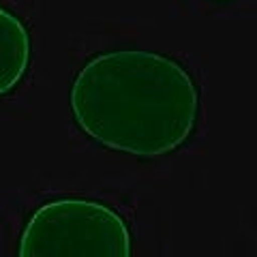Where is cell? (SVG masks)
<instances>
[{
    "label": "cell",
    "instance_id": "cell-1",
    "mask_svg": "<svg viewBox=\"0 0 257 257\" xmlns=\"http://www.w3.org/2000/svg\"><path fill=\"white\" fill-rule=\"evenodd\" d=\"M69 107L79 131L99 146L152 159L189 142L199 120V88L172 56L111 50L77 71Z\"/></svg>",
    "mask_w": 257,
    "mask_h": 257
},
{
    "label": "cell",
    "instance_id": "cell-2",
    "mask_svg": "<svg viewBox=\"0 0 257 257\" xmlns=\"http://www.w3.org/2000/svg\"><path fill=\"white\" fill-rule=\"evenodd\" d=\"M18 257H133V236L111 206L60 197L28 216L18 240Z\"/></svg>",
    "mask_w": 257,
    "mask_h": 257
},
{
    "label": "cell",
    "instance_id": "cell-3",
    "mask_svg": "<svg viewBox=\"0 0 257 257\" xmlns=\"http://www.w3.org/2000/svg\"><path fill=\"white\" fill-rule=\"evenodd\" d=\"M32 41L20 15L0 5V99L22 84L30 67Z\"/></svg>",
    "mask_w": 257,
    "mask_h": 257
}]
</instances>
